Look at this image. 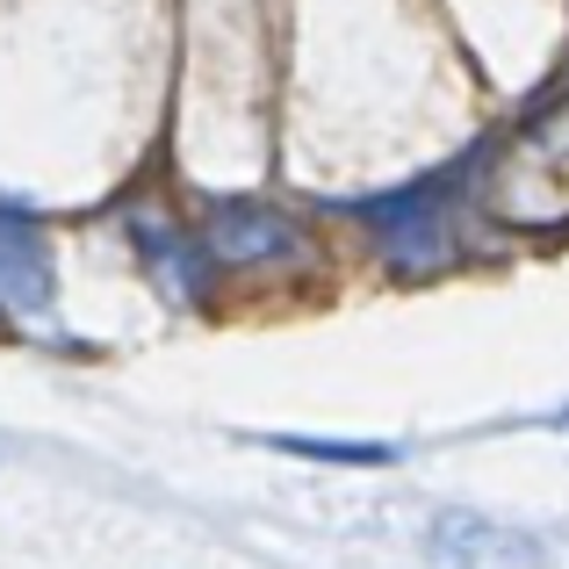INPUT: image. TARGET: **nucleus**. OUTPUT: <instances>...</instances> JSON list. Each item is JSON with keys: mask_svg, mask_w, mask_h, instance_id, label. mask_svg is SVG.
I'll use <instances>...</instances> for the list:
<instances>
[{"mask_svg": "<svg viewBox=\"0 0 569 569\" xmlns=\"http://www.w3.org/2000/svg\"><path fill=\"white\" fill-rule=\"evenodd\" d=\"M490 202L505 223H569V94L548 101L490 173Z\"/></svg>", "mask_w": 569, "mask_h": 569, "instance_id": "nucleus-1", "label": "nucleus"}, {"mask_svg": "<svg viewBox=\"0 0 569 569\" xmlns=\"http://www.w3.org/2000/svg\"><path fill=\"white\" fill-rule=\"evenodd\" d=\"M267 447H281V455H310V461H397L403 447H382V440H296V432H281V440H267Z\"/></svg>", "mask_w": 569, "mask_h": 569, "instance_id": "nucleus-5", "label": "nucleus"}, {"mask_svg": "<svg viewBox=\"0 0 569 569\" xmlns=\"http://www.w3.org/2000/svg\"><path fill=\"white\" fill-rule=\"evenodd\" d=\"M209 252L223 267H260V260H296V231L260 202H223L209 209Z\"/></svg>", "mask_w": 569, "mask_h": 569, "instance_id": "nucleus-4", "label": "nucleus"}, {"mask_svg": "<svg viewBox=\"0 0 569 569\" xmlns=\"http://www.w3.org/2000/svg\"><path fill=\"white\" fill-rule=\"evenodd\" d=\"M51 303V246L29 217L0 209V310L8 318H37Z\"/></svg>", "mask_w": 569, "mask_h": 569, "instance_id": "nucleus-3", "label": "nucleus"}, {"mask_svg": "<svg viewBox=\"0 0 569 569\" xmlns=\"http://www.w3.org/2000/svg\"><path fill=\"white\" fill-rule=\"evenodd\" d=\"M432 562L440 569H541V541L483 512H447L432 527Z\"/></svg>", "mask_w": 569, "mask_h": 569, "instance_id": "nucleus-2", "label": "nucleus"}]
</instances>
